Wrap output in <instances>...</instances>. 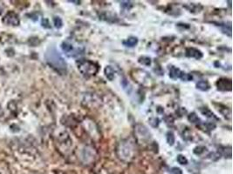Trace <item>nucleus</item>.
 Instances as JSON below:
<instances>
[{
	"instance_id": "25",
	"label": "nucleus",
	"mask_w": 233,
	"mask_h": 174,
	"mask_svg": "<svg viewBox=\"0 0 233 174\" xmlns=\"http://www.w3.org/2000/svg\"><path fill=\"white\" fill-rule=\"evenodd\" d=\"M121 5L123 6V7H126L127 9H129V8H131L132 7V4L130 3V2H122V4H121Z\"/></svg>"
},
{
	"instance_id": "10",
	"label": "nucleus",
	"mask_w": 233,
	"mask_h": 174,
	"mask_svg": "<svg viewBox=\"0 0 233 174\" xmlns=\"http://www.w3.org/2000/svg\"><path fill=\"white\" fill-rule=\"evenodd\" d=\"M197 88L202 91V92H207L210 89V85L208 81L205 80H201L197 83Z\"/></svg>"
},
{
	"instance_id": "22",
	"label": "nucleus",
	"mask_w": 233,
	"mask_h": 174,
	"mask_svg": "<svg viewBox=\"0 0 233 174\" xmlns=\"http://www.w3.org/2000/svg\"><path fill=\"white\" fill-rule=\"evenodd\" d=\"M204 150H206L204 146H197L194 149V153L196 155H201L202 153L204 152Z\"/></svg>"
},
{
	"instance_id": "7",
	"label": "nucleus",
	"mask_w": 233,
	"mask_h": 174,
	"mask_svg": "<svg viewBox=\"0 0 233 174\" xmlns=\"http://www.w3.org/2000/svg\"><path fill=\"white\" fill-rule=\"evenodd\" d=\"M185 55L188 58H194L196 59H201L202 58V51L198 49H196V48H193V47L187 48L186 51H185Z\"/></svg>"
},
{
	"instance_id": "15",
	"label": "nucleus",
	"mask_w": 233,
	"mask_h": 174,
	"mask_svg": "<svg viewBox=\"0 0 233 174\" xmlns=\"http://www.w3.org/2000/svg\"><path fill=\"white\" fill-rule=\"evenodd\" d=\"M138 62L142 65V66H149L151 65V58H148V57H146V56H142V57H140L139 59H138Z\"/></svg>"
},
{
	"instance_id": "26",
	"label": "nucleus",
	"mask_w": 233,
	"mask_h": 174,
	"mask_svg": "<svg viewBox=\"0 0 233 174\" xmlns=\"http://www.w3.org/2000/svg\"><path fill=\"white\" fill-rule=\"evenodd\" d=\"M2 114H3V111H2V109H1V106H0V117L2 116Z\"/></svg>"
},
{
	"instance_id": "20",
	"label": "nucleus",
	"mask_w": 233,
	"mask_h": 174,
	"mask_svg": "<svg viewBox=\"0 0 233 174\" xmlns=\"http://www.w3.org/2000/svg\"><path fill=\"white\" fill-rule=\"evenodd\" d=\"M176 160H177V162H178L180 165H183V166H186V165L188 164V159H187L183 155H182V154H180V155L177 156Z\"/></svg>"
},
{
	"instance_id": "23",
	"label": "nucleus",
	"mask_w": 233,
	"mask_h": 174,
	"mask_svg": "<svg viewBox=\"0 0 233 174\" xmlns=\"http://www.w3.org/2000/svg\"><path fill=\"white\" fill-rule=\"evenodd\" d=\"M41 25L44 28H51V25H50V23H49V20L47 18H43L42 21H41Z\"/></svg>"
},
{
	"instance_id": "17",
	"label": "nucleus",
	"mask_w": 233,
	"mask_h": 174,
	"mask_svg": "<svg viewBox=\"0 0 233 174\" xmlns=\"http://www.w3.org/2000/svg\"><path fill=\"white\" fill-rule=\"evenodd\" d=\"M166 139H167V142L169 145H173L175 144V135L172 132H168L166 135Z\"/></svg>"
},
{
	"instance_id": "18",
	"label": "nucleus",
	"mask_w": 233,
	"mask_h": 174,
	"mask_svg": "<svg viewBox=\"0 0 233 174\" xmlns=\"http://www.w3.org/2000/svg\"><path fill=\"white\" fill-rule=\"evenodd\" d=\"M179 78H181L183 81H191L193 79V77L190 74H189V73L181 71V74H180Z\"/></svg>"
},
{
	"instance_id": "21",
	"label": "nucleus",
	"mask_w": 233,
	"mask_h": 174,
	"mask_svg": "<svg viewBox=\"0 0 233 174\" xmlns=\"http://www.w3.org/2000/svg\"><path fill=\"white\" fill-rule=\"evenodd\" d=\"M148 122H149V124H150V125L152 127H157L159 125V124H160V120L157 118H156V117L150 118L148 119Z\"/></svg>"
},
{
	"instance_id": "3",
	"label": "nucleus",
	"mask_w": 233,
	"mask_h": 174,
	"mask_svg": "<svg viewBox=\"0 0 233 174\" xmlns=\"http://www.w3.org/2000/svg\"><path fill=\"white\" fill-rule=\"evenodd\" d=\"M134 150V148L132 142L126 140V141H121L119 144V146L117 148V152L120 159L123 160H129L130 159L133 158Z\"/></svg>"
},
{
	"instance_id": "8",
	"label": "nucleus",
	"mask_w": 233,
	"mask_h": 174,
	"mask_svg": "<svg viewBox=\"0 0 233 174\" xmlns=\"http://www.w3.org/2000/svg\"><path fill=\"white\" fill-rule=\"evenodd\" d=\"M105 76L107 77V78L110 81L114 80V77H115V70H114V68L110 66H107L106 68H105Z\"/></svg>"
},
{
	"instance_id": "1",
	"label": "nucleus",
	"mask_w": 233,
	"mask_h": 174,
	"mask_svg": "<svg viewBox=\"0 0 233 174\" xmlns=\"http://www.w3.org/2000/svg\"><path fill=\"white\" fill-rule=\"evenodd\" d=\"M45 60L47 64L60 74L67 72V63L62 56L54 47H51L45 53Z\"/></svg>"
},
{
	"instance_id": "4",
	"label": "nucleus",
	"mask_w": 233,
	"mask_h": 174,
	"mask_svg": "<svg viewBox=\"0 0 233 174\" xmlns=\"http://www.w3.org/2000/svg\"><path fill=\"white\" fill-rule=\"evenodd\" d=\"M3 22L5 25H19V18L18 16L14 11H9L3 18Z\"/></svg>"
},
{
	"instance_id": "5",
	"label": "nucleus",
	"mask_w": 233,
	"mask_h": 174,
	"mask_svg": "<svg viewBox=\"0 0 233 174\" xmlns=\"http://www.w3.org/2000/svg\"><path fill=\"white\" fill-rule=\"evenodd\" d=\"M217 87L218 91L221 92H228L232 91V80L230 78H220L217 82Z\"/></svg>"
},
{
	"instance_id": "24",
	"label": "nucleus",
	"mask_w": 233,
	"mask_h": 174,
	"mask_svg": "<svg viewBox=\"0 0 233 174\" xmlns=\"http://www.w3.org/2000/svg\"><path fill=\"white\" fill-rule=\"evenodd\" d=\"M170 173L172 174H183V172L180 168H177V167H174L171 169Z\"/></svg>"
},
{
	"instance_id": "19",
	"label": "nucleus",
	"mask_w": 233,
	"mask_h": 174,
	"mask_svg": "<svg viewBox=\"0 0 233 174\" xmlns=\"http://www.w3.org/2000/svg\"><path fill=\"white\" fill-rule=\"evenodd\" d=\"M53 23H54V26L57 28V29H60L63 25V22H62V19L59 17H54L53 18Z\"/></svg>"
},
{
	"instance_id": "14",
	"label": "nucleus",
	"mask_w": 233,
	"mask_h": 174,
	"mask_svg": "<svg viewBox=\"0 0 233 174\" xmlns=\"http://www.w3.org/2000/svg\"><path fill=\"white\" fill-rule=\"evenodd\" d=\"M61 49L63 50V51H65V53H67L69 55L70 52H72L73 51V47L70 43L67 42H63L61 44Z\"/></svg>"
},
{
	"instance_id": "16",
	"label": "nucleus",
	"mask_w": 233,
	"mask_h": 174,
	"mask_svg": "<svg viewBox=\"0 0 233 174\" xmlns=\"http://www.w3.org/2000/svg\"><path fill=\"white\" fill-rule=\"evenodd\" d=\"M188 120L192 124H200V122H201L198 116L195 112H192V113L188 115Z\"/></svg>"
},
{
	"instance_id": "12",
	"label": "nucleus",
	"mask_w": 233,
	"mask_h": 174,
	"mask_svg": "<svg viewBox=\"0 0 233 174\" xmlns=\"http://www.w3.org/2000/svg\"><path fill=\"white\" fill-rule=\"evenodd\" d=\"M222 107H223V109L222 108H217L218 109V111L226 118H228V119H231L232 118V111H231V109L230 108H228V107H226V106H224V105H221Z\"/></svg>"
},
{
	"instance_id": "11",
	"label": "nucleus",
	"mask_w": 233,
	"mask_h": 174,
	"mask_svg": "<svg viewBox=\"0 0 233 174\" xmlns=\"http://www.w3.org/2000/svg\"><path fill=\"white\" fill-rule=\"evenodd\" d=\"M138 44V38L136 37H129L127 40L123 41V44L127 47H134Z\"/></svg>"
},
{
	"instance_id": "2",
	"label": "nucleus",
	"mask_w": 233,
	"mask_h": 174,
	"mask_svg": "<svg viewBox=\"0 0 233 174\" xmlns=\"http://www.w3.org/2000/svg\"><path fill=\"white\" fill-rule=\"evenodd\" d=\"M77 66L81 74L87 77L94 76L99 70V66L95 63L90 60H85V59L79 60L77 61Z\"/></svg>"
},
{
	"instance_id": "13",
	"label": "nucleus",
	"mask_w": 233,
	"mask_h": 174,
	"mask_svg": "<svg viewBox=\"0 0 233 174\" xmlns=\"http://www.w3.org/2000/svg\"><path fill=\"white\" fill-rule=\"evenodd\" d=\"M200 111L205 117H207L209 118H217L216 116L214 115V113L208 107H202V108H200Z\"/></svg>"
},
{
	"instance_id": "9",
	"label": "nucleus",
	"mask_w": 233,
	"mask_h": 174,
	"mask_svg": "<svg viewBox=\"0 0 233 174\" xmlns=\"http://www.w3.org/2000/svg\"><path fill=\"white\" fill-rule=\"evenodd\" d=\"M181 71H182L181 70L177 68V67H175V66H170L169 67V77H170V78H172L174 80L179 78Z\"/></svg>"
},
{
	"instance_id": "6",
	"label": "nucleus",
	"mask_w": 233,
	"mask_h": 174,
	"mask_svg": "<svg viewBox=\"0 0 233 174\" xmlns=\"http://www.w3.org/2000/svg\"><path fill=\"white\" fill-rule=\"evenodd\" d=\"M135 132L138 139H142V140L150 139V132L143 125H137L135 127Z\"/></svg>"
}]
</instances>
